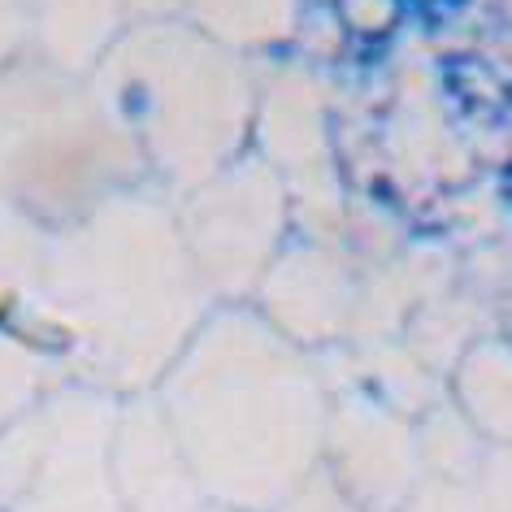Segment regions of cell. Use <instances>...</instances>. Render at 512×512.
<instances>
[{"label": "cell", "instance_id": "6da1fadb", "mask_svg": "<svg viewBox=\"0 0 512 512\" xmlns=\"http://www.w3.org/2000/svg\"><path fill=\"white\" fill-rule=\"evenodd\" d=\"M0 512H126L105 434L66 417L0 439Z\"/></svg>", "mask_w": 512, "mask_h": 512}, {"label": "cell", "instance_id": "7a4b0ae2", "mask_svg": "<svg viewBox=\"0 0 512 512\" xmlns=\"http://www.w3.org/2000/svg\"><path fill=\"white\" fill-rule=\"evenodd\" d=\"M200 512H230V508H213V504H204Z\"/></svg>", "mask_w": 512, "mask_h": 512}, {"label": "cell", "instance_id": "3957f363", "mask_svg": "<svg viewBox=\"0 0 512 512\" xmlns=\"http://www.w3.org/2000/svg\"><path fill=\"white\" fill-rule=\"evenodd\" d=\"M339 512H361V508H352V504H343V508H339Z\"/></svg>", "mask_w": 512, "mask_h": 512}]
</instances>
